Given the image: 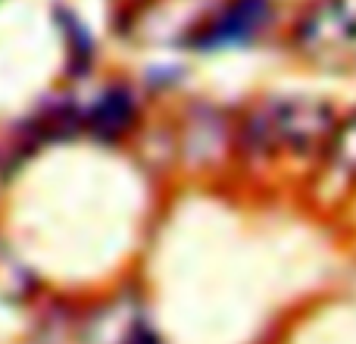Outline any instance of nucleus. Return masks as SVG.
<instances>
[{
	"instance_id": "f03ea898",
	"label": "nucleus",
	"mask_w": 356,
	"mask_h": 344,
	"mask_svg": "<svg viewBox=\"0 0 356 344\" xmlns=\"http://www.w3.org/2000/svg\"><path fill=\"white\" fill-rule=\"evenodd\" d=\"M300 50L316 60L356 54V0H316L294 29Z\"/></svg>"
},
{
	"instance_id": "7ed1b4c3",
	"label": "nucleus",
	"mask_w": 356,
	"mask_h": 344,
	"mask_svg": "<svg viewBox=\"0 0 356 344\" xmlns=\"http://www.w3.org/2000/svg\"><path fill=\"white\" fill-rule=\"evenodd\" d=\"M272 0H228L191 38L200 50H228L253 44L272 22Z\"/></svg>"
},
{
	"instance_id": "f257e3e1",
	"label": "nucleus",
	"mask_w": 356,
	"mask_h": 344,
	"mask_svg": "<svg viewBox=\"0 0 356 344\" xmlns=\"http://www.w3.org/2000/svg\"><path fill=\"white\" fill-rule=\"evenodd\" d=\"M334 125H338L334 110L322 100L278 97L247 116V123L241 125V144L263 157L272 150L307 154L332 138Z\"/></svg>"
},
{
	"instance_id": "39448f33",
	"label": "nucleus",
	"mask_w": 356,
	"mask_h": 344,
	"mask_svg": "<svg viewBox=\"0 0 356 344\" xmlns=\"http://www.w3.org/2000/svg\"><path fill=\"white\" fill-rule=\"evenodd\" d=\"M328 150H332V163L347 175H356V113L347 116L341 125H334L332 138H328Z\"/></svg>"
},
{
	"instance_id": "20e7f679",
	"label": "nucleus",
	"mask_w": 356,
	"mask_h": 344,
	"mask_svg": "<svg viewBox=\"0 0 356 344\" xmlns=\"http://www.w3.org/2000/svg\"><path fill=\"white\" fill-rule=\"evenodd\" d=\"M135 119V97H131L125 88H113L104 97L97 100L91 113V129L97 132L100 138H116L122 135L125 129Z\"/></svg>"
}]
</instances>
